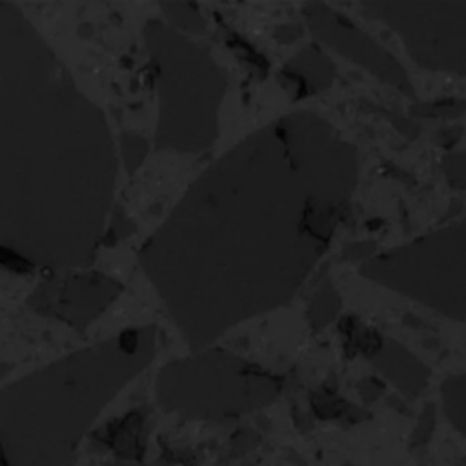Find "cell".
I'll use <instances>...</instances> for the list:
<instances>
[{
  "instance_id": "1",
  "label": "cell",
  "mask_w": 466,
  "mask_h": 466,
  "mask_svg": "<svg viewBox=\"0 0 466 466\" xmlns=\"http://www.w3.org/2000/svg\"><path fill=\"white\" fill-rule=\"evenodd\" d=\"M357 153L315 113L279 116L187 187L138 260L195 340L286 304L329 248Z\"/></svg>"
},
{
  "instance_id": "2",
  "label": "cell",
  "mask_w": 466,
  "mask_h": 466,
  "mask_svg": "<svg viewBox=\"0 0 466 466\" xmlns=\"http://www.w3.org/2000/svg\"><path fill=\"white\" fill-rule=\"evenodd\" d=\"M115 184L104 113L22 11L0 4V251L27 266H87Z\"/></svg>"
},
{
  "instance_id": "3",
  "label": "cell",
  "mask_w": 466,
  "mask_h": 466,
  "mask_svg": "<svg viewBox=\"0 0 466 466\" xmlns=\"http://www.w3.org/2000/svg\"><path fill=\"white\" fill-rule=\"evenodd\" d=\"M144 38L160 100L158 147L184 153L208 149L217 137L224 71L204 47L158 20L147 22Z\"/></svg>"
},
{
  "instance_id": "4",
  "label": "cell",
  "mask_w": 466,
  "mask_h": 466,
  "mask_svg": "<svg viewBox=\"0 0 466 466\" xmlns=\"http://www.w3.org/2000/svg\"><path fill=\"white\" fill-rule=\"evenodd\" d=\"M360 273L448 317L466 320V218L368 258Z\"/></svg>"
},
{
  "instance_id": "5",
  "label": "cell",
  "mask_w": 466,
  "mask_h": 466,
  "mask_svg": "<svg viewBox=\"0 0 466 466\" xmlns=\"http://www.w3.org/2000/svg\"><path fill=\"white\" fill-rule=\"evenodd\" d=\"M364 7L402 38L422 67L466 73V2H366Z\"/></svg>"
},
{
  "instance_id": "6",
  "label": "cell",
  "mask_w": 466,
  "mask_h": 466,
  "mask_svg": "<svg viewBox=\"0 0 466 466\" xmlns=\"http://www.w3.org/2000/svg\"><path fill=\"white\" fill-rule=\"evenodd\" d=\"M304 16L311 31L322 42H326L350 60L359 62L400 93L408 96L413 95L411 82L404 67L346 16L339 15L324 4H306Z\"/></svg>"
},
{
  "instance_id": "7",
  "label": "cell",
  "mask_w": 466,
  "mask_h": 466,
  "mask_svg": "<svg viewBox=\"0 0 466 466\" xmlns=\"http://www.w3.org/2000/svg\"><path fill=\"white\" fill-rule=\"evenodd\" d=\"M120 293V284L107 275H67L42 284L29 304L46 315L66 319L67 322H89Z\"/></svg>"
},
{
  "instance_id": "8",
  "label": "cell",
  "mask_w": 466,
  "mask_h": 466,
  "mask_svg": "<svg viewBox=\"0 0 466 466\" xmlns=\"http://www.w3.org/2000/svg\"><path fill=\"white\" fill-rule=\"evenodd\" d=\"M333 73V64L315 46L304 47L282 67V76L297 98H304L329 87Z\"/></svg>"
},
{
  "instance_id": "9",
  "label": "cell",
  "mask_w": 466,
  "mask_h": 466,
  "mask_svg": "<svg viewBox=\"0 0 466 466\" xmlns=\"http://www.w3.org/2000/svg\"><path fill=\"white\" fill-rule=\"evenodd\" d=\"M339 304H340V299H339L337 291L331 288V284L326 282V284L319 289V293L311 299V302H309L311 322H317V320L328 322V320L335 315Z\"/></svg>"
},
{
  "instance_id": "10",
  "label": "cell",
  "mask_w": 466,
  "mask_h": 466,
  "mask_svg": "<svg viewBox=\"0 0 466 466\" xmlns=\"http://www.w3.org/2000/svg\"><path fill=\"white\" fill-rule=\"evenodd\" d=\"M162 7L169 13V18L178 27H184L189 31H202L206 27V20L200 16L198 9L191 4H164Z\"/></svg>"
},
{
  "instance_id": "11",
  "label": "cell",
  "mask_w": 466,
  "mask_h": 466,
  "mask_svg": "<svg viewBox=\"0 0 466 466\" xmlns=\"http://www.w3.org/2000/svg\"><path fill=\"white\" fill-rule=\"evenodd\" d=\"M442 171L450 186L457 189H466V151L448 155L442 160Z\"/></svg>"
},
{
  "instance_id": "12",
  "label": "cell",
  "mask_w": 466,
  "mask_h": 466,
  "mask_svg": "<svg viewBox=\"0 0 466 466\" xmlns=\"http://www.w3.org/2000/svg\"><path fill=\"white\" fill-rule=\"evenodd\" d=\"M129 138H131V144H124V151H126V160H127V164L133 160L137 166L142 162V157H144V153H146V144H144V140L140 138L138 140V144H135L133 140H135V137L133 135H129Z\"/></svg>"
}]
</instances>
